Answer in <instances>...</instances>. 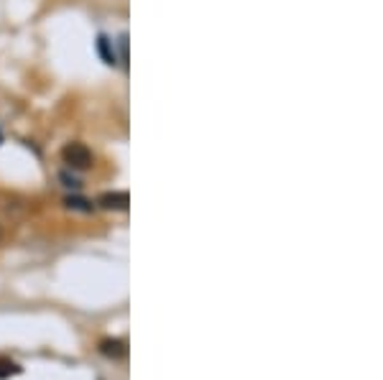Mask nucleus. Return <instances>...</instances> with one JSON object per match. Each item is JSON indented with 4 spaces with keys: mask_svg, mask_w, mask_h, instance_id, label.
<instances>
[{
    "mask_svg": "<svg viewBox=\"0 0 383 380\" xmlns=\"http://www.w3.org/2000/svg\"><path fill=\"white\" fill-rule=\"evenodd\" d=\"M98 54L102 57V62L107 67H115V64L121 62L118 59V51H115V41H110L107 36H98Z\"/></svg>",
    "mask_w": 383,
    "mask_h": 380,
    "instance_id": "7ed1b4c3",
    "label": "nucleus"
},
{
    "mask_svg": "<svg viewBox=\"0 0 383 380\" xmlns=\"http://www.w3.org/2000/svg\"><path fill=\"white\" fill-rule=\"evenodd\" d=\"M67 205L69 207H77V210H93V207H87V202H82V199H67Z\"/></svg>",
    "mask_w": 383,
    "mask_h": 380,
    "instance_id": "423d86ee",
    "label": "nucleus"
},
{
    "mask_svg": "<svg viewBox=\"0 0 383 380\" xmlns=\"http://www.w3.org/2000/svg\"><path fill=\"white\" fill-rule=\"evenodd\" d=\"M100 205L105 207V210H126V207H128V194H126V191L102 194V197H100Z\"/></svg>",
    "mask_w": 383,
    "mask_h": 380,
    "instance_id": "20e7f679",
    "label": "nucleus"
},
{
    "mask_svg": "<svg viewBox=\"0 0 383 380\" xmlns=\"http://www.w3.org/2000/svg\"><path fill=\"white\" fill-rule=\"evenodd\" d=\"M0 143H3V133H0Z\"/></svg>",
    "mask_w": 383,
    "mask_h": 380,
    "instance_id": "0eeeda50",
    "label": "nucleus"
},
{
    "mask_svg": "<svg viewBox=\"0 0 383 380\" xmlns=\"http://www.w3.org/2000/svg\"><path fill=\"white\" fill-rule=\"evenodd\" d=\"M100 352L110 360H123L128 355V345L123 339H102L100 342Z\"/></svg>",
    "mask_w": 383,
    "mask_h": 380,
    "instance_id": "f03ea898",
    "label": "nucleus"
},
{
    "mask_svg": "<svg viewBox=\"0 0 383 380\" xmlns=\"http://www.w3.org/2000/svg\"><path fill=\"white\" fill-rule=\"evenodd\" d=\"M18 373H21V367L15 365L13 360L0 358V380H6V378H11V375H18Z\"/></svg>",
    "mask_w": 383,
    "mask_h": 380,
    "instance_id": "39448f33",
    "label": "nucleus"
},
{
    "mask_svg": "<svg viewBox=\"0 0 383 380\" xmlns=\"http://www.w3.org/2000/svg\"><path fill=\"white\" fill-rule=\"evenodd\" d=\"M62 158L64 163L69 166V169H90V163H93V151L85 146V143H67V146L62 148Z\"/></svg>",
    "mask_w": 383,
    "mask_h": 380,
    "instance_id": "f257e3e1",
    "label": "nucleus"
}]
</instances>
